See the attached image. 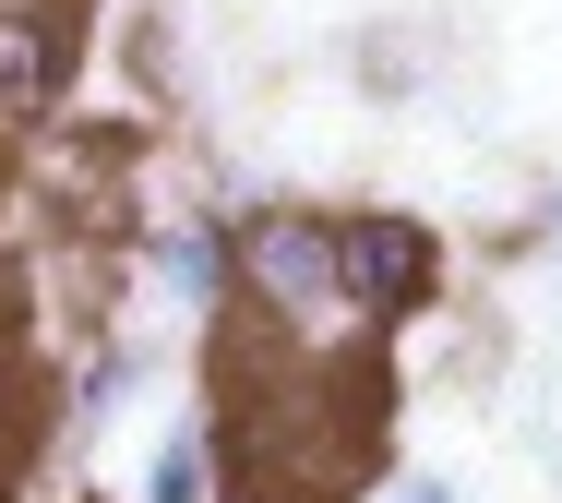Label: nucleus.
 I'll use <instances>...</instances> for the list:
<instances>
[{"mask_svg":"<svg viewBox=\"0 0 562 503\" xmlns=\"http://www.w3.org/2000/svg\"><path fill=\"white\" fill-rule=\"evenodd\" d=\"M239 300L263 312V324H347L336 300V216H300V204H263V216H239Z\"/></svg>","mask_w":562,"mask_h":503,"instance_id":"nucleus-1","label":"nucleus"},{"mask_svg":"<svg viewBox=\"0 0 562 503\" xmlns=\"http://www.w3.org/2000/svg\"><path fill=\"white\" fill-rule=\"evenodd\" d=\"M72 85V24L60 12H0V121H48Z\"/></svg>","mask_w":562,"mask_h":503,"instance_id":"nucleus-3","label":"nucleus"},{"mask_svg":"<svg viewBox=\"0 0 562 503\" xmlns=\"http://www.w3.org/2000/svg\"><path fill=\"white\" fill-rule=\"evenodd\" d=\"M144 503H216V444H204V432H168V444H156Z\"/></svg>","mask_w":562,"mask_h":503,"instance_id":"nucleus-5","label":"nucleus"},{"mask_svg":"<svg viewBox=\"0 0 562 503\" xmlns=\"http://www.w3.org/2000/svg\"><path fill=\"white\" fill-rule=\"evenodd\" d=\"M383 503H467V492H454V480H431V468H419V480H395V492H383Z\"/></svg>","mask_w":562,"mask_h":503,"instance_id":"nucleus-7","label":"nucleus"},{"mask_svg":"<svg viewBox=\"0 0 562 503\" xmlns=\"http://www.w3.org/2000/svg\"><path fill=\"white\" fill-rule=\"evenodd\" d=\"M431 276H443V241H431L419 216H336V300H347V324L419 312Z\"/></svg>","mask_w":562,"mask_h":503,"instance_id":"nucleus-2","label":"nucleus"},{"mask_svg":"<svg viewBox=\"0 0 562 503\" xmlns=\"http://www.w3.org/2000/svg\"><path fill=\"white\" fill-rule=\"evenodd\" d=\"M156 288H168L180 312H227V300H239V228H216V216L168 228V241H156Z\"/></svg>","mask_w":562,"mask_h":503,"instance_id":"nucleus-4","label":"nucleus"},{"mask_svg":"<svg viewBox=\"0 0 562 503\" xmlns=\"http://www.w3.org/2000/svg\"><path fill=\"white\" fill-rule=\"evenodd\" d=\"M0 12H60V0H0Z\"/></svg>","mask_w":562,"mask_h":503,"instance_id":"nucleus-8","label":"nucleus"},{"mask_svg":"<svg viewBox=\"0 0 562 503\" xmlns=\"http://www.w3.org/2000/svg\"><path fill=\"white\" fill-rule=\"evenodd\" d=\"M132 395V348H97L85 372H72V407H120Z\"/></svg>","mask_w":562,"mask_h":503,"instance_id":"nucleus-6","label":"nucleus"}]
</instances>
